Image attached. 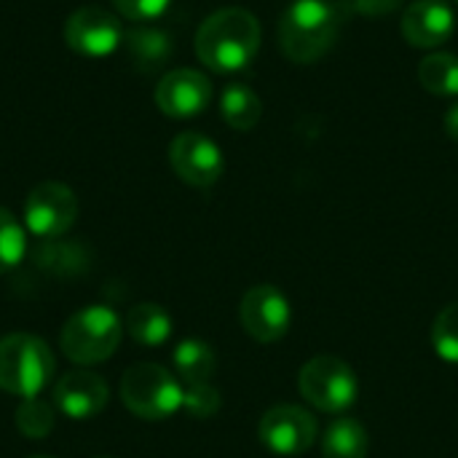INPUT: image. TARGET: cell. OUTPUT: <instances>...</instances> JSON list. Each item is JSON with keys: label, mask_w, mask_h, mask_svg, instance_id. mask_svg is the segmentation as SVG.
Returning <instances> with one entry per match:
<instances>
[{"label": "cell", "mask_w": 458, "mask_h": 458, "mask_svg": "<svg viewBox=\"0 0 458 458\" xmlns=\"http://www.w3.org/2000/svg\"><path fill=\"white\" fill-rule=\"evenodd\" d=\"M123 327L137 344L161 346L172 335V317L158 303H137L134 309H129Z\"/></svg>", "instance_id": "17"}, {"label": "cell", "mask_w": 458, "mask_h": 458, "mask_svg": "<svg viewBox=\"0 0 458 458\" xmlns=\"http://www.w3.org/2000/svg\"><path fill=\"white\" fill-rule=\"evenodd\" d=\"M368 451H370V435L357 419L338 416L325 429L322 458H368Z\"/></svg>", "instance_id": "16"}, {"label": "cell", "mask_w": 458, "mask_h": 458, "mask_svg": "<svg viewBox=\"0 0 458 458\" xmlns=\"http://www.w3.org/2000/svg\"><path fill=\"white\" fill-rule=\"evenodd\" d=\"M156 105L169 118H193L212 102V81L191 67L169 70L156 86Z\"/></svg>", "instance_id": "12"}, {"label": "cell", "mask_w": 458, "mask_h": 458, "mask_svg": "<svg viewBox=\"0 0 458 458\" xmlns=\"http://www.w3.org/2000/svg\"><path fill=\"white\" fill-rule=\"evenodd\" d=\"M54 421H56V413H54V408L46 400L27 397L16 408V429L27 440H43V437H48L51 429H54Z\"/></svg>", "instance_id": "22"}, {"label": "cell", "mask_w": 458, "mask_h": 458, "mask_svg": "<svg viewBox=\"0 0 458 458\" xmlns=\"http://www.w3.org/2000/svg\"><path fill=\"white\" fill-rule=\"evenodd\" d=\"M113 5L123 19L145 24V21H153V19L164 16L166 8L172 5V0H113Z\"/></svg>", "instance_id": "26"}, {"label": "cell", "mask_w": 458, "mask_h": 458, "mask_svg": "<svg viewBox=\"0 0 458 458\" xmlns=\"http://www.w3.org/2000/svg\"><path fill=\"white\" fill-rule=\"evenodd\" d=\"M445 131H448L451 140H456L458 142V102L456 105H451L448 113H445Z\"/></svg>", "instance_id": "28"}, {"label": "cell", "mask_w": 458, "mask_h": 458, "mask_svg": "<svg viewBox=\"0 0 458 458\" xmlns=\"http://www.w3.org/2000/svg\"><path fill=\"white\" fill-rule=\"evenodd\" d=\"M172 365H174L177 378L185 386H191V384H207L215 376L217 357H215V352H212L209 344H204L199 338H188V341H182L174 349Z\"/></svg>", "instance_id": "19"}, {"label": "cell", "mask_w": 458, "mask_h": 458, "mask_svg": "<svg viewBox=\"0 0 458 458\" xmlns=\"http://www.w3.org/2000/svg\"><path fill=\"white\" fill-rule=\"evenodd\" d=\"M123 46H126L134 67L142 72H153V70L164 67V62L172 56V48H174L169 32H164L158 27H148V24L131 27L129 32H123Z\"/></svg>", "instance_id": "15"}, {"label": "cell", "mask_w": 458, "mask_h": 458, "mask_svg": "<svg viewBox=\"0 0 458 458\" xmlns=\"http://www.w3.org/2000/svg\"><path fill=\"white\" fill-rule=\"evenodd\" d=\"M56 373L48 344L32 333H11L0 338V389L21 400L38 397Z\"/></svg>", "instance_id": "3"}, {"label": "cell", "mask_w": 458, "mask_h": 458, "mask_svg": "<svg viewBox=\"0 0 458 458\" xmlns=\"http://www.w3.org/2000/svg\"><path fill=\"white\" fill-rule=\"evenodd\" d=\"M319 435L317 419L301 405H276L258 424L260 443L276 456H303Z\"/></svg>", "instance_id": "10"}, {"label": "cell", "mask_w": 458, "mask_h": 458, "mask_svg": "<svg viewBox=\"0 0 458 458\" xmlns=\"http://www.w3.org/2000/svg\"><path fill=\"white\" fill-rule=\"evenodd\" d=\"M346 8L333 0H295L279 21V46L295 64L322 59L338 40Z\"/></svg>", "instance_id": "2"}, {"label": "cell", "mask_w": 458, "mask_h": 458, "mask_svg": "<svg viewBox=\"0 0 458 458\" xmlns=\"http://www.w3.org/2000/svg\"><path fill=\"white\" fill-rule=\"evenodd\" d=\"M432 346L440 360L458 365V301L437 314L432 325Z\"/></svg>", "instance_id": "24"}, {"label": "cell", "mask_w": 458, "mask_h": 458, "mask_svg": "<svg viewBox=\"0 0 458 458\" xmlns=\"http://www.w3.org/2000/svg\"><path fill=\"white\" fill-rule=\"evenodd\" d=\"M239 322L244 333L258 344H276L287 335L293 309L287 295L274 284H255L239 303Z\"/></svg>", "instance_id": "8"}, {"label": "cell", "mask_w": 458, "mask_h": 458, "mask_svg": "<svg viewBox=\"0 0 458 458\" xmlns=\"http://www.w3.org/2000/svg\"><path fill=\"white\" fill-rule=\"evenodd\" d=\"M456 32V16L448 0H413L403 13V35L416 48H437Z\"/></svg>", "instance_id": "14"}, {"label": "cell", "mask_w": 458, "mask_h": 458, "mask_svg": "<svg viewBox=\"0 0 458 458\" xmlns=\"http://www.w3.org/2000/svg\"><path fill=\"white\" fill-rule=\"evenodd\" d=\"M32 458H54V456H32Z\"/></svg>", "instance_id": "29"}, {"label": "cell", "mask_w": 458, "mask_h": 458, "mask_svg": "<svg viewBox=\"0 0 458 458\" xmlns=\"http://www.w3.org/2000/svg\"><path fill=\"white\" fill-rule=\"evenodd\" d=\"M123 338V322L107 306H86L75 311L59 335V346L70 362L99 365L115 354Z\"/></svg>", "instance_id": "4"}, {"label": "cell", "mask_w": 458, "mask_h": 458, "mask_svg": "<svg viewBox=\"0 0 458 458\" xmlns=\"http://www.w3.org/2000/svg\"><path fill=\"white\" fill-rule=\"evenodd\" d=\"M298 389L303 400L314 405L319 413L344 416L357 403L360 384H357L352 365H346L338 357L319 354L301 368Z\"/></svg>", "instance_id": "6"}, {"label": "cell", "mask_w": 458, "mask_h": 458, "mask_svg": "<svg viewBox=\"0 0 458 458\" xmlns=\"http://www.w3.org/2000/svg\"><path fill=\"white\" fill-rule=\"evenodd\" d=\"M64 43L78 56L102 59L110 56L123 43L121 19L99 5H83L72 11L64 21Z\"/></svg>", "instance_id": "9"}, {"label": "cell", "mask_w": 458, "mask_h": 458, "mask_svg": "<svg viewBox=\"0 0 458 458\" xmlns=\"http://www.w3.org/2000/svg\"><path fill=\"white\" fill-rule=\"evenodd\" d=\"M121 403L145 421H161L182 408V386L174 373L156 362L131 365L121 378Z\"/></svg>", "instance_id": "5"}, {"label": "cell", "mask_w": 458, "mask_h": 458, "mask_svg": "<svg viewBox=\"0 0 458 458\" xmlns=\"http://www.w3.org/2000/svg\"><path fill=\"white\" fill-rule=\"evenodd\" d=\"M419 83L437 97H456L458 94V56L448 51L429 54L419 62Z\"/></svg>", "instance_id": "21"}, {"label": "cell", "mask_w": 458, "mask_h": 458, "mask_svg": "<svg viewBox=\"0 0 458 458\" xmlns=\"http://www.w3.org/2000/svg\"><path fill=\"white\" fill-rule=\"evenodd\" d=\"M456 3H458V0H456Z\"/></svg>", "instance_id": "30"}, {"label": "cell", "mask_w": 458, "mask_h": 458, "mask_svg": "<svg viewBox=\"0 0 458 458\" xmlns=\"http://www.w3.org/2000/svg\"><path fill=\"white\" fill-rule=\"evenodd\" d=\"M193 46L212 72H239L260 48V24L244 8H220L201 21Z\"/></svg>", "instance_id": "1"}, {"label": "cell", "mask_w": 458, "mask_h": 458, "mask_svg": "<svg viewBox=\"0 0 458 458\" xmlns=\"http://www.w3.org/2000/svg\"><path fill=\"white\" fill-rule=\"evenodd\" d=\"M220 115L231 129L250 131V129L258 126V121L263 115V102L250 86L228 83L223 89V97H220Z\"/></svg>", "instance_id": "18"}, {"label": "cell", "mask_w": 458, "mask_h": 458, "mask_svg": "<svg viewBox=\"0 0 458 458\" xmlns=\"http://www.w3.org/2000/svg\"><path fill=\"white\" fill-rule=\"evenodd\" d=\"M110 400L107 381L91 370H70L54 384V405L72 421L94 419Z\"/></svg>", "instance_id": "13"}, {"label": "cell", "mask_w": 458, "mask_h": 458, "mask_svg": "<svg viewBox=\"0 0 458 458\" xmlns=\"http://www.w3.org/2000/svg\"><path fill=\"white\" fill-rule=\"evenodd\" d=\"M182 408L193 419H212V416L220 413L223 397H220V392L209 381L207 384H191L182 392Z\"/></svg>", "instance_id": "25"}, {"label": "cell", "mask_w": 458, "mask_h": 458, "mask_svg": "<svg viewBox=\"0 0 458 458\" xmlns=\"http://www.w3.org/2000/svg\"><path fill=\"white\" fill-rule=\"evenodd\" d=\"M357 11L360 13H373V16H384L389 13L392 8L400 5V0H354Z\"/></svg>", "instance_id": "27"}, {"label": "cell", "mask_w": 458, "mask_h": 458, "mask_svg": "<svg viewBox=\"0 0 458 458\" xmlns=\"http://www.w3.org/2000/svg\"><path fill=\"white\" fill-rule=\"evenodd\" d=\"M32 260L38 268H43L48 274L67 276V274H81L89 266V252L81 242L48 239L32 252Z\"/></svg>", "instance_id": "20"}, {"label": "cell", "mask_w": 458, "mask_h": 458, "mask_svg": "<svg viewBox=\"0 0 458 458\" xmlns=\"http://www.w3.org/2000/svg\"><path fill=\"white\" fill-rule=\"evenodd\" d=\"M27 252V233L19 220L0 207V274L13 271Z\"/></svg>", "instance_id": "23"}, {"label": "cell", "mask_w": 458, "mask_h": 458, "mask_svg": "<svg viewBox=\"0 0 458 458\" xmlns=\"http://www.w3.org/2000/svg\"><path fill=\"white\" fill-rule=\"evenodd\" d=\"M78 220V196L64 182H40L27 193L24 225L40 239H62Z\"/></svg>", "instance_id": "7"}, {"label": "cell", "mask_w": 458, "mask_h": 458, "mask_svg": "<svg viewBox=\"0 0 458 458\" xmlns=\"http://www.w3.org/2000/svg\"><path fill=\"white\" fill-rule=\"evenodd\" d=\"M169 164L174 174L191 188H212L225 169V158L217 142L201 131L177 134L169 145Z\"/></svg>", "instance_id": "11"}]
</instances>
